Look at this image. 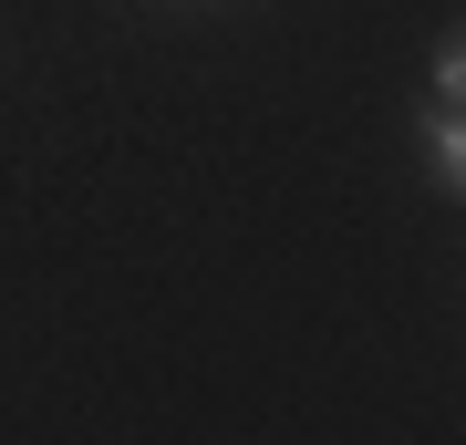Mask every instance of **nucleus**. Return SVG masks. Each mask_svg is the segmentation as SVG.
<instances>
[{
    "mask_svg": "<svg viewBox=\"0 0 466 445\" xmlns=\"http://www.w3.org/2000/svg\"><path fill=\"white\" fill-rule=\"evenodd\" d=\"M425 177L446 187V197L466 187V125H456V104H435V115H425Z\"/></svg>",
    "mask_w": 466,
    "mask_h": 445,
    "instance_id": "obj_1",
    "label": "nucleus"
},
{
    "mask_svg": "<svg viewBox=\"0 0 466 445\" xmlns=\"http://www.w3.org/2000/svg\"><path fill=\"white\" fill-rule=\"evenodd\" d=\"M456 83H466V42L446 32V42H435V104H456Z\"/></svg>",
    "mask_w": 466,
    "mask_h": 445,
    "instance_id": "obj_2",
    "label": "nucleus"
}]
</instances>
